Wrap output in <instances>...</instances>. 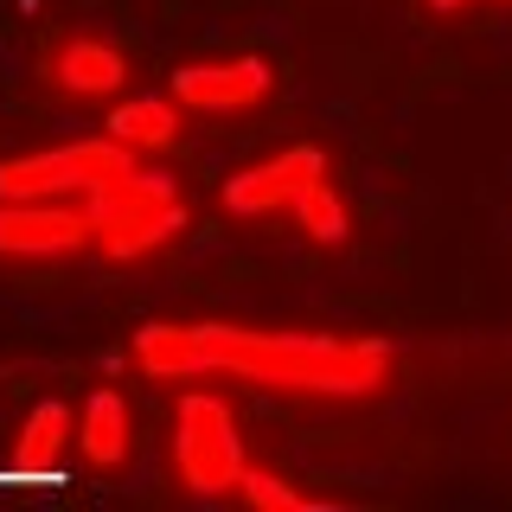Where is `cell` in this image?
I'll use <instances>...</instances> for the list:
<instances>
[{"label": "cell", "instance_id": "obj_1", "mask_svg": "<svg viewBox=\"0 0 512 512\" xmlns=\"http://www.w3.org/2000/svg\"><path fill=\"white\" fill-rule=\"evenodd\" d=\"M212 372H237L250 384L282 391H333L359 397L384 384L391 346L384 340H333V333H244V327H199Z\"/></svg>", "mask_w": 512, "mask_h": 512}, {"label": "cell", "instance_id": "obj_2", "mask_svg": "<svg viewBox=\"0 0 512 512\" xmlns=\"http://www.w3.org/2000/svg\"><path fill=\"white\" fill-rule=\"evenodd\" d=\"M90 244L103 256H141V250H160L173 231L186 224V205L180 192H173L167 180H154V173H135L128 167L122 180L96 186L90 192Z\"/></svg>", "mask_w": 512, "mask_h": 512}, {"label": "cell", "instance_id": "obj_3", "mask_svg": "<svg viewBox=\"0 0 512 512\" xmlns=\"http://www.w3.org/2000/svg\"><path fill=\"white\" fill-rule=\"evenodd\" d=\"M135 167V154L109 135H90V141H64V148H39V154H20V160H0V199H64V192H90L122 180Z\"/></svg>", "mask_w": 512, "mask_h": 512}, {"label": "cell", "instance_id": "obj_4", "mask_svg": "<svg viewBox=\"0 0 512 512\" xmlns=\"http://www.w3.org/2000/svg\"><path fill=\"white\" fill-rule=\"evenodd\" d=\"M173 461H180V480L192 493H231L237 474H244V442H237L231 404L224 397H186L180 416H173Z\"/></svg>", "mask_w": 512, "mask_h": 512}, {"label": "cell", "instance_id": "obj_5", "mask_svg": "<svg viewBox=\"0 0 512 512\" xmlns=\"http://www.w3.org/2000/svg\"><path fill=\"white\" fill-rule=\"evenodd\" d=\"M90 218L52 199H0V256H77Z\"/></svg>", "mask_w": 512, "mask_h": 512}, {"label": "cell", "instance_id": "obj_6", "mask_svg": "<svg viewBox=\"0 0 512 512\" xmlns=\"http://www.w3.org/2000/svg\"><path fill=\"white\" fill-rule=\"evenodd\" d=\"M327 173V154L320 148H282L276 160H263V167H244L224 180V205H231L237 218H256V212H288L295 205V192L320 180Z\"/></svg>", "mask_w": 512, "mask_h": 512}, {"label": "cell", "instance_id": "obj_7", "mask_svg": "<svg viewBox=\"0 0 512 512\" xmlns=\"http://www.w3.org/2000/svg\"><path fill=\"white\" fill-rule=\"evenodd\" d=\"M276 71L263 58H231V64H186L173 71V103L205 109V116H237V109L263 103Z\"/></svg>", "mask_w": 512, "mask_h": 512}, {"label": "cell", "instance_id": "obj_8", "mask_svg": "<svg viewBox=\"0 0 512 512\" xmlns=\"http://www.w3.org/2000/svg\"><path fill=\"white\" fill-rule=\"evenodd\" d=\"M52 84L64 96H90V103H103V96H122L128 58L109 39H64L58 58H52Z\"/></svg>", "mask_w": 512, "mask_h": 512}, {"label": "cell", "instance_id": "obj_9", "mask_svg": "<svg viewBox=\"0 0 512 512\" xmlns=\"http://www.w3.org/2000/svg\"><path fill=\"white\" fill-rule=\"evenodd\" d=\"M135 365L148 378H199V372H212V352H205L199 327H141Z\"/></svg>", "mask_w": 512, "mask_h": 512}, {"label": "cell", "instance_id": "obj_10", "mask_svg": "<svg viewBox=\"0 0 512 512\" xmlns=\"http://www.w3.org/2000/svg\"><path fill=\"white\" fill-rule=\"evenodd\" d=\"M71 442V410L58 404H32L20 442H13V461H20V480H58V455Z\"/></svg>", "mask_w": 512, "mask_h": 512}, {"label": "cell", "instance_id": "obj_11", "mask_svg": "<svg viewBox=\"0 0 512 512\" xmlns=\"http://www.w3.org/2000/svg\"><path fill=\"white\" fill-rule=\"evenodd\" d=\"M173 135H180V103L135 96V103H116V109H109V141H122L128 154L173 148Z\"/></svg>", "mask_w": 512, "mask_h": 512}, {"label": "cell", "instance_id": "obj_12", "mask_svg": "<svg viewBox=\"0 0 512 512\" xmlns=\"http://www.w3.org/2000/svg\"><path fill=\"white\" fill-rule=\"evenodd\" d=\"M77 442H84V455L96 461V468H122V461H128V404H122V391L103 384V391L90 397Z\"/></svg>", "mask_w": 512, "mask_h": 512}, {"label": "cell", "instance_id": "obj_13", "mask_svg": "<svg viewBox=\"0 0 512 512\" xmlns=\"http://www.w3.org/2000/svg\"><path fill=\"white\" fill-rule=\"evenodd\" d=\"M288 212L301 218V231L314 237V244H340L346 237V205H340V192L327 186V173H320V180H308L295 192V205H288Z\"/></svg>", "mask_w": 512, "mask_h": 512}, {"label": "cell", "instance_id": "obj_14", "mask_svg": "<svg viewBox=\"0 0 512 512\" xmlns=\"http://www.w3.org/2000/svg\"><path fill=\"white\" fill-rule=\"evenodd\" d=\"M237 493H244L250 506H276V512H301V493L295 487H282V480H269V474H237Z\"/></svg>", "mask_w": 512, "mask_h": 512}, {"label": "cell", "instance_id": "obj_15", "mask_svg": "<svg viewBox=\"0 0 512 512\" xmlns=\"http://www.w3.org/2000/svg\"><path fill=\"white\" fill-rule=\"evenodd\" d=\"M429 7H442V13H455V7H474V0H429Z\"/></svg>", "mask_w": 512, "mask_h": 512}]
</instances>
